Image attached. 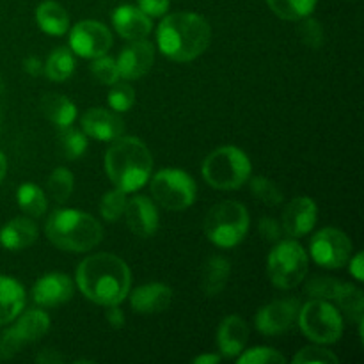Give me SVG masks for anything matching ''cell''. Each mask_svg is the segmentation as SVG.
<instances>
[{
	"instance_id": "obj_1",
	"label": "cell",
	"mask_w": 364,
	"mask_h": 364,
	"mask_svg": "<svg viewBox=\"0 0 364 364\" xmlns=\"http://www.w3.org/2000/svg\"><path fill=\"white\" fill-rule=\"evenodd\" d=\"M130 269L109 252L89 256L78 265L77 284L89 301L100 306L121 304L130 291Z\"/></svg>"
},
{
	"instance_id": "obj_2",
	"label": "cell",
	"mask_w": 364,
	"mask_h": 364,
	"mask_svg": "<svg viewBox=\"0 0 364 364\" xmlns=\"http://www.w3.org/2000/svg\"><path fill=\"white\" fill-rule=\"evenodd\" d=\"M156 41L160 52L171 60L188 63L208 48L212 28L201 14L173 13L160 21Z\"/></svg>"
},
{
	"instance_id": "obj_3",
	"label": "cell",
	"mask_w": 364,
	"mask_h": 364,
	"mask_svg": "<svg viewBox=\"0 0 364 364\" xmlns=\"http://www.w3.org/2000/svg\"><path fill=\"white\" fill-rule=\"evenodd\" d=\"M153 156L148 146L135 137L116 139L105 153V171L116 188L135 192L148 183Z\"/></svg>"
},
{
	"instance_id": "obj_4",
	"label": "cell",
	"mask_w": 364,
	"mask_h": 364,
	"mask_svg": "<svg viewBox=\"0 0 364 364\" xmlns=\"http://www.w3.org/2000/svg\"><path fill=\"white\" fill-rule=\"evenodd\" d=\"M46 237L55 247L68 252H87L102 242V224L78 210H55L46 220Z\"/></svg>"
},
{
	"instance_id": "obj_5",
	"label": "cell",
	"mask_w": 364,
	"mask_h": 364,
	"mask_svg": "<svg viewBox=\"0 0 364 364\" xmlns=\"http://www.w3.org/2000/svg\"><path fill=\"white\" fill-rule=\"evenodd\" d=\"M251 160L235 146H223L210 153L203 162V178L219 191L240 188L251 176Z\"/></svg>"
},
{
	"instance_id": "obj_6",
	"label": "cell",
	"mask_w": 364,
	"mask_h": 364,
	"mask_svg": "<svg viewBox=\"0 0 364 364\" xmlns=\"http://www.w3.org/2000/svg\"><path fill=\"white\" fill-rule=\"evenodd\" d=\"M249 231V213L242 203L223 201L205 219V235L219 247H235Z\"/></svg>"
},
{
	"instance_id": "obj_7",
	"label": "cell",
	"mask_w": 364,
	"mask_h": 364,
	"mask_svg": "<svg viewBox=\"0 0 364 364\" xmlns=\"http://www.w3.org/2000/svg\"><path fill=\"white\" fill-rule=\"evenodd\" d=\"M309 259L304 247L295 240H283L270 251L267 259V272L274 287L290 290L302 283L308 274Z\"/></svg>"
},
{
	"instance_id": "obj_8",
	"label": "cell",
	"mask_w": 364,
	"mask_h": 364,
	"mask_svg": "<svg viewBox=\"0 0 364 364\" xmlns=\"http://www.w3.org/2000/svg\"><path fill=\"white\" fill-rule=\"evenodd\" d=\"M297 318L302 333L315 343H336L343 334V318L340 311L323 299H315L302 306Z\"/></svg>"
},
{
	"instance_id": "obj_9",
	"label": "cell",
	"mask_w": 364,
	"mask_h": 364,
	"mask_svg": "<svg viewBox=\"0 0 364 364\" xmlns=\"http://www.w3.org/2000/svg\"><path fill=\"white\" fill-rule=\"evenodd\" d=\"M196 181L185 171L164 169L151 180V194L160 206L171 212H180L194 203Z\"/></svg>"
},
{
	"instance_id": "obj_10",
	"label": "cell",
	"mask_w": 364,
	"mask_h": 364,
	"mask_svg": "<svg viewBox=\"0 0 364 364\" xmlns=\"http://www.w3.org/2000/svg\"><path fill=\"white\" fill-rule=\"evenodd\" d=\"M313 259L323 269H341L352 256V242L336 228H323L309 244Z\"/></svg>"
},
{
	"instance_id": "obj_11",
	"label": "cell",
	"mask_w": 364,
	"mask_h": 364,
	"mask_svg": "<svg viewBox=\"0 0 364 364\" xmlns=\"http://www.w3.org/2000/svg\"><path fill=\"white\" fill-rule=\"evenodd\" d=\"M50 329V318L41 309H31L20 316L18 323L2 334L0 350L4 358H13L23 345L38 341Z\"/></svg>"
},
{
	"instance_id": "obj_12",
	"label": "cell",
	"mask_w": 364,
	"mask_h": 364,
	"mask_svg": "<svg viewBox=\"0 0 364 364\" xmlns=\"http://www.w3.org/2000/svg\"><path fill=\"white\" fill-rule=\"evenodd\" d=\"M70 46L77 55L84 59H96L107 55L112 46V34L100 21H78L70 32Z\"/></svg>"
},
{
	"instance_id": "obj_13",
	"label": "cell",
	"mask_w": 364,
	"mask_h": 364,
	"mask_svg": "<svg viewBox=\"0 0 364 364\" xmlns=\"http://www.w3.org/2000/svg\"><path fill=\"white\" fill-rule=\"evenodd\" d=\"M299 304L297 299H281V301H274L272 304L265 306L256 315V329L267 336H276V334H283L290 329L295 323L299 315Z\"/></svg>"
},
{
	"instance_id": "obj_14",
	"label": "cell",
	"mask_w": 364,
	"mask_h": 364,
	"mask_svg": "<svg viewBox=\"0 0 364 364\" xmlns=\"http://www.w3.org/2000/svg\"><path fill=\"white\" fill-rule=\"evenodd\" d=\"M153 60H155V50L151 43L144 39H135L127 48H123V52L117 57L116 64L119 77H123L124 80L144 77L151 70Z\"/></svg>"
},
{
	"instance_id": "obj_15",
	"label": "cell",
	"mask_w": 364,
	"mask_h": 364,
	"mask_svg": "<svg viewBox=\"0 0 364 364\" xmlns=\"http://www.w3.org/2000/svg\"><path fill=\"white\" fill-rule=\"evenodd\" d=\"M316 219H318V210L315 201L309 198H295L283 210L281 226L288 237L299 238L308 235L315 228Z\"/></svg>"
},
{
	"instance_id": "obj_16",
	"label": "cell",
	"mask_w": 364,
	"mask_h": 364,
	"mask_svg": "<svg viewBox=\"0 0 364 364\" xmlns=\"http://www.w3.org/2000/svg\"><path fill=\"white\" fill-rule=\"evenodd\" d=\"M123 215L135 237L149 238L159 230V212L151 199L144 198V196H135L130 201H127Z\"/></svg>"
},
{
	"instance_id": "obj_17",
	"label": "cell",
	"mask_w": 364,
	"mask_h": 364,
	"mask_svg": "<svg viewBox=\"0 0 364 364\" xmlns=\"http://www.w3.org/2000/svg\"><path fill=\"white\" fill-rule=\"evenodd\" d=\"M73 283L66 274L52 272L43 276L32 288V299L36 304L45 306V308H55L64 304L73 297Z\"/></svg>"
},
{
	"instance_id": "obj_18",
	"label": "cell",
	"mask_w": 364,
	"mask_h": 364,
	"mask_svg": "<svg viewBox=\"0 0 364 364\" xmlns=\"http://www.w3.org/2000/svg\"><path fill=\"white\" fill-rule=\"evenodd\" d=\"M82 128H84L85 135L102 142H114L124 132L123 119L114 112L100 109V107L89 109L82 116Z\"/></svg>"
},
{
	"instance_id": "obj_19",
	"label": "cell",
	"mask_w": 364,
	"mask_h": 364,
	"mask_svg": "<svg viewBox=\"0 0 364 364\" xmlns=\"http://www.w3.org/2000/svg\"><path fill=\"white\" fill-rule=\"evenodd\" d=\"M173 302V290L162 283H151L139 287L132 294V309L142 315H155L166 311Z\"/></svg>"
},
{
	"instance_id": "obj_20",
	"label": "cell",
	"mask_w": 364,
	"mask_h": 364,
	"mask_svg": "<svg viewBox=\"0 0 364 364\" xmlns=\"http://www.w3.org/2000/svg\"><path fill=\"white\" fill-rule=\"evenodd\" d=\"M249 338V327L242 316L231 315L223 320L217 331V347L224 358H237L244 350Z\"/></svg>"
},
{
	"instance_id": "obj_21",
	"label": "cell",
	"mask_w": 364,
	"mask_h": 364,
	"mask_svg": "<svg viewBox=\"0 0 364 364\" xmlns=\"http://www.w3.org/2000/svg\"><path fill=\"white\" fill-rule=\"evenodd\" d=\"M112 23L117 34L128 41L142 39L151 32V20L139 7L119 6L112 14Z\"/></svg>"
},
{
	"instance_id": "obj_22",
	"label": "cell",
	"mask_w": 364,
	"mask_h": 364,
	"mask_svg": "<svg viewBox=\"0 0 364 364\" xmlns=\"http://www.w3.org/2000/svg\"><path fill=\"white\" fill-rule=\"evenodd\" d=\"M38 240V228L27 217H16L0 230V245L9 251H21Z\"/></svg>"
},
{
	"instance_id": "obj_23",
	"label": "cell",
	"mask_w": 364,
	"mask_h": 364,
	"mask_svg": "<svg viewBox=\"0 0 364 364\" xmlns=\"http://www.w3.org/2000/svg\"><path fill=\"white\" fill-rule=\"evenodd\" d=\"M25 306V290L14 277L0 276V326L14 322Z\"/></svg>"
},
{
	"instance_id": "obj_24",
	"label": "cell",
	"mask_w": 364,
	"mask_h": 364,
	"mask_svg": "<svg viewBox=\"0 0 364 364\" xmlns=\"http://www.w3.org/2000/svg\"><path fill=\"white\" fill-rule=\"evenodd\" d=\"M41 110L46 119L55 127L63 128L71 127L77 119V107L66 96L57 95V92H46L41 98Z\"/></svg>"
},
{
	"instance_id": "obj_25",
	"label": "cell",
	"mask_w": 364,
	"mask_h": 364,
	"mask_svg": "<svg viewBox=\"0 0 364 364\" xmlns=\"http://www.w3.org/2000/svg\"><path fill=\"white\" fill-rule=\"evenodd\" d=\"M36 21L43 32L52 36H63L70 28V16L66 9L53 0H45L36 9Z\"/></svg>"
},
{
	"instance_id": "obj_26",
	"label": "cell",
	"mask_w": 364,
	"mask_h": 364,
	"mask_svg": "<svg viewBox=\"0 0 364 364\" xmlns=\"http://www.w3.org/2000/svg\"><path fill=\"white\" fill-rule=\"evenodd\" d=\"M231 265L223 256H212L203 267L201 274V287L208 297H215L226 288L228 279H230Z\"/></svg>"
},
{
	"instance_id": "obj_27",
	"label": "cell",
	"mask_w": 364,
	"mask_h": 364,
	"mask_svg": "<svg viewBox=\"0 0 364 364\" xmlns=\"http://www.w3.org/2000/svg\"><path fill=\"white\" fill-rule=\"evenodd\" d=\"M16 199L21 212L31 217L45 215L46 208H48V199H46L45 192L34 183L20 185L16 192Z\"/></svg>"
},
{
	"instance_id": "obj_28",
	"label": "cell",
	"mask_w": 364,
	"mask_h": 364,
	"mask_svg": "<svg viewBox=\"0 0 364 364\" xmlns=\"http://www.w3.org/2000/svg\"><path fill=\"white\" fill-rule=\"evenodd\" d=\"M276 16L287 21H297L315 11L316 0H267Z\"/></svg>"
},
{
	"instance_id": "obj_29",
	"label": "cell",
	"mask_w": 364,
	"mask_h": 364,
	"mask_svg": "<svg viewBox=\"0 0 364 364\" xmlns=\"http://www.w3.org/2000/svg\"><path fill=\"white\" fill-rule=\"evenodd\" d=\"M75 70V57L71 50L57 48L48 55L45 63V75L52 82H64L71 77Z\"/></svg>"
},
{
	"instance_id": "obj_30",
	"label": "cell",
	"mask_w": 364,
	"mask_h": 364,
	"mask_svg": "<svg viewBox=\"0 0 364 364\" xmlns=\"http://www.w3.org/2000/svg\"><path fill=\"white\" fill-rule=\"evenodd\" d=\"M334 301L338 302V306L341 308V311L352 318L354 322H359L363 318L364 311V299L363 291L359 288H355L354 284L341 283L338 288L336 295H334Z\"/></svg>"
},
{
	"instance_id": "obj_31",
	"label": "cell",
	"mask_w": 364,
	"mask_h": 364,
	"mask_svg": "<svg viewBox=\"0 0 364 364\" xmlns=\"http://www.w3.org/2000/svg\"><path fill=\"white\" fill-rule=\"evenodd\" d=\"M59 146L68 160H77L87 149V137L82 132L71 130L70 127L63 128L59 134Z\"/></svg>"
},
{
	"instance_id": "obj_32",
	"label": "cell",
	"mask_w": 364,
	"mask_h": 364,
	"mask_svg": "<svg viewBox=\"0 0 364 364\" xmlns=\"http://www.w3.org/2000/svg\"><path fill=\"white\" fill-rule=\"evenodd\" d=\"M75 187V178L66 167H57L48 178V191L57 203L68 201Z\"/></svg>"
},
{
	"instance_id": "obj_33",
	"label": "cell",
	"mask_w": 364,
	"mask_h": 364,
	"mask_svg": "<svg viewBox=\"0 0 364 364\" xmlns=\"http://www.w3.org/2000/svg\"><path fill=\"white\" fill-rule=\"evenodd\" d=\"M127 192L119 191H110L107 192L102 198V203H100V212H102V217L107 220V223H116L119 220V217L124 213V208H127Z\"/></svg>"
},
{
	"instance_id": "obj_34",
	"label": "cell",
	"mask_w": 364,
	"mask_h": 364,
	"mask_svg": "<svg viewBox=\"0 0 364 364\" xmlns=\"http://www.w3.org/2000/svg\"><path fill=\"white\" fill-rule=\"evenodd\" d=\"M251 191L252 194H255V198L267 206H277L283 203V192H281L279 188H277V185L274 183V181H270L269 178H252Z\"/></svg>"
},
{
	"instance_id": "obj_35",
	"label": "cell",
	"mask_w": 364,
	"mask_h": 364,
	"mask_svg": "<svg viewBox=\"0 0 364 364\" xmlns=\"http://www.w3.org/2000/svg\"><path fill=\"white\" fill-rule=\"evenodd\" d=\"M91 73L95 75L96 80L100 84L105 85H114L117 80H119V71H117V64L112 57H96L91 64Z\"/></svg>"
},
{
	"instance_id": "obj_36",
	"label": "cell",
	"mask_w": 364,
	"mask_h": 364,
	"mask_svg": "<svg viewBox=\"0 0 364 364\" xmlns=\"http://www.w3.org/2000/svg\"><path fill=\"white\" fill-rule=\"evenodd\" d=\"M240 364H284L287 359L279 352L269 347H256L238 358Z\"/></svg>"
},
{
	"instance_id": "obj_37",
	"label": "cell",
	"mask_w": 364,
	"mask_h": 364,
	"mask_svg": "<svg viewBox=\"0 0 364 364\" xmlns=\"http://www.w3.org/2000/svg\"><path fill=\"white\" fill-rule=\"evenodd\" d=\"M340 284V281L333 279V277L315 276L308 281V284H306V291H308V295H311V297L315 299H323V301L333 299L334 301V295H336Z\"/></svg>"
},
{
	"instance_id": "obj_38",
	"label": "cell",
	"mask_w": 364,
	"mask_h": 364,
	"mask_svg": "<svg viewBox=\"0 0 364 364\" xmlns=\"http://www.w3.org/2000/svg\"><path fill=\"white\" fill-rule=\"evenodd\" d=\"M135 103V91L128 84H114L112 91L109 92V105L116 112H127Z\"/></svg>"
},
{
	"instance_id": "obj_39",
	"label": "cell",
	"mask_w": 364,
	"mask_h": 364,
	"mask_svg": "<svg viewBox=\"0 0 364 364\" xmlns=\"http://www.w3.org/2000/svg\"><path fill=\"white\" fill-rule=\"evenodd\" d=\"M297 364H336L338 358L331 350L320 347H306L294 358Z\"/></svg>"
},
{
	"instance_id": "obj_40",
	"label": "cell",
	"mask_w": 364,
	"mask_h": 364,
	"mask_svg": "<svg viewBox=\"0 0 364 364\" xmlns=\"http://www.w3.org/2000/svg\"><path fill=\"white\" fill-rule=\"evenodd\" d=\"M299 36H301L302 43L311 46V48H318V46H322L323 43L322 25L309 16L302 18V23L301 27H299Z\"/></svg>"
},
{
	"instance_id": "obj_41",
	"label": "cell",
	"mask_w": 364,
	"mask_h": 364,
	"mask_svg": "<svg viewBox=\"0 0 364 364\" xmlns=\"http://www.w3.org/2000/svg\"><path fill=\"white\" fill-rule=\"evenodd\" d=\"M258 231L263 240L279 242L281 235H283V226H279V223L272 217H263L258 224Z\"/></svg>"
},
{
	"instance_id": "obj_42",
	"label": "cell",
	"mask_w": 364,
	"mask_h": 364,
	"mask_svg": "<svg viewBox=\"0 0 364 364\" xmlns=\"http://www.w3.org/2000/svg\"><path fill=\"white\" fill-rule=\"evenodd\" d=\"M139 9L148 16H164L169 9V0H139Z\"/></svg>"
},
{
	"instance_id": "obj_43",
	"label": "cell",
	"mask_w": 364,
	"mask_h": 364,
	"mask_svg": "<svg viewBox=\"0 0 364 364\" xmlns=\"http://www.w3.org/2000/svg\"><path fill=\"white\" fill-rule=\"evenodd\" d=\"M105 318H107V322L114 327V329H121V327L124 326V315H123V311L117 308V304L107 306Z\"/></svg>"
},
{
	"instance_id": "obj_44",
	"label": "cell",
	"mask_w": 364,
	"mask_h": 364,
	"mask_svg": "<svg viewBox=\"0 0 364 364\" xmlns=\"http://www.w3.org/2000/svg\"><path fill=\"white\" fill-rule=\"evenodd\" d=\"M23 70L27 71L31 77H39L41 73H45V64L38 59V57H27L23 60Z\"/></svg>"
},
{
	"instance_id": "obj_45",
	"label": "cell",
	"mask_w": 364,
	"mask_h": 364,
	"mask_svg": "<svg viewBox=\"0 0 364 364\" xmlns=\"http://www.w3.org/2000/svg\"><path fill=\"white\" fill-rule=\"evenodd\" d=\"M350 258H352V256H350ZM348 262H350V274H352V276H354L358 281H363L364 272H363V255H361V252H359V255H355L352 259H348Z\"/></svg>"
},
{
	"instance_id": "obj_46",
	"label": "cell",
	"mask_w": 364,
	"mask_h": 364,
	"mask_svg": "<svg viewBox=\"0 0 364 364\" xmlns=\"http://www.w3.org/2000/svg\"><path fill=\"white\" fill-rule=\"evenodd\" d=\"M219 355H212V354H205V355H199V358L194 359L196 364H215L219 363Z\"/></svg>"
},
{
	"instance_id": "obj_47",
	"label": "cell",
	"mask_w": 364,
	"mask_h": 364,
	"mask_svg": "<svg viewBox=\"0 0 364 364\" xmlns=\"http://www.w3.org/2000/svg\"><path fill=\"white\" fill-rule=\"evenodd\" d=\"M60 359H63V358H60V355L50 354V350H45L41 355H39L38 361L39 363H50V361H52V363H59Z\"/></svg>"
},
{
	"instance_id": "obj_48",
	"label": "cell",
	"mask_w": 364,
	"mask_h": 364,
	"mask_svg": "<svg viewBox=\"0 0 364 364\" xmlns=\"http://www.w3.org/2000/svg\"><path fill=\"white\" fill-rule=\"evenodd\" d=\"M6 173H7V162H6V156H4V153L0 151V183H2L4 178H6Z\"/></svg>"
},
{
	"instance_id": "obj_49",
	"label": "cell",
	"mask_w": 364,
	"mask_h": 364,
	"mask_svg": "<svg viewBox=\"0 0 364 364\" xmlns=\"http://www.w3.org/2000/svg\"><path fill=\"white\" fill-rule=\"evenodd\" d=\"M4 91V80H2V77H0V92Z\"/></svg>"
}]
</instances>
